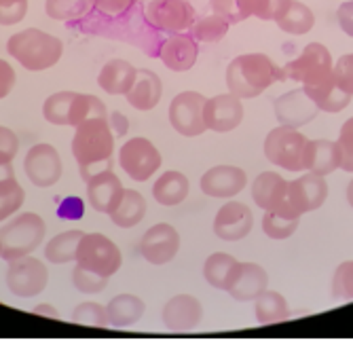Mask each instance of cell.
I'll list each match as a JSON object with an SVG mask.
<instances>
[{
    "label": "cell",
    "mask_w": 353,
    "mask_h": 349,
    "mask_svg": "<svg viewBox=\"0 0 353 349\" xmlns=\"http://www.w3.org/2000/svg\"><path fill=\"white\" fill-rule=\"evenodd\" d=\"M142 13L152 30L168 37L188 32L197 19V11L188 0H148Z\"/></svg>",
    "instance_id": "obj_7"
},
{
    "label": "cell",
    "mask_w": 353,
    "mask_h": 349,
    "mask_svg": "<svg viewBox=\"0 0 353 349\" xmlns=\"http://www.w3.org/2000/svg\"><path fill=\"white\" fill-rule=\"evenodd\" d=\"M32 313H37V315H43V317H49V320H59V311L53 307V305H37V307H32Z\"/></svg>",
    "instance_id": "obj_52"
},
{
    "label": "cell",
    "mask_w": 353,
    "mask_h": 349,
    "mask_svg": "<svg viewBox=\"0 0 353 349\" xmlns=\"http://www.w3.org/2000/svg\"><path fill=\"white\" fill-rule=\"evenodd\" d=\"M72 286L83 295H100L102 290H106L108 277L98 275V273H93L89 269L77 265L74 271H72Z\"/></svg>",
    "instance_id": "obj_42"
},
{
    "label": "cell",
    "mask_w": 353,
    "mask_h": 349,
    "mask_svg": "<svg viewBox=\"0 0 353 349\" xmlns=\"http://www.w3.org/2000/svg\"><path fill=\"white\" fill-rule=\"evenodd\" d=\"M28 0H0V26H17L28 15Z\"/></svg>",
    "instance_id": "obj_47"
},
{
    "label": "cell",
    "mask_w": 353,
    "mask_h": 349,
    "mask_svg": "<svg viewBox=\"0 0 353 349\" xmlns=\"http://www.w3.org/2000/svg\"><path fill=\"white\" fill-rule=\"evenodd\" d=\"M7 288L17 299H34L45 292L49 283V269L41 259L21 257L17 261H11L7 267Z\"/></svg>",
    "instance_id": "obj_11"
},
{
    "label": "cell",
    "mask_w": 353,
    "mask_h": 349,
    "mask_svg": "<svg viewBox=\"0 0 353 349\" xmlns=\"http://www.w3.org/2000/svg\"><path fill=\"white\" fill-rule=\"evenodd\" d=\"M241 269V263L227 252H214L203 263V277L216 290L227 292L231 283L235 281L237 273Z\"/></svg>",
    "instance_id": "obj_28"
},
{
    "label": "cell",
    "mask_w": 353,
    "mask_h": 349,
    "mask_svg": "<svg viewBox=\"0 0 353 349\" xmlns=\"http://www.w3.org/2000/svg\"><path fill=\"white\" fill-rule=\"evenodd\" d=\"M188 190H190V182L182 172L176 170H168L159 176L152 184V199L159 206H165V208H174L180 206L186 197H188Z\"/></svg>",
    "instance_id": "obj_30"
},
{
    "label": "cell",
    "mask_w": 353,
    "mask_h": 349,
    "mask_svg": "<svg viewBox=\"0 0 353 349\" xmlns=\"http://www.w3.org/2000/svg\"><path fill=\"white\" fill-rule=\"evenodd\" d=\"M332 77H334L336 85H339L345 93L353 95V51L341 55V57L334 61V66H332Z\"/></svg>",
    "instance_id": "obj_45"
},
{
    "label": "cell",
    "mask_w": 353,
    "mask_h": 349,
    "mask_svg": "<svg viewBox=\"0 0 353 349\" xmlns=\"http://www.w3.org/2000/svg\"><path fill=\"white\" fill-rule=\"evenodd\" d=\"M136 77L138 68L134 63L127 59H110L104 63L98 74V85L108 95H127L136 83Z\"/></svg>",
    "instance_id": "obj_26"
},
{
    "label": "cell",
    "mask_w": 353,
    "mask_h": 349,
    "mask_svg": "<svg viewBox=\"0 0 353 349\" xmlns=\"http://www.w3.org/2000/svg\"><path fill=\"white\" fill-rule=\"evenodd\" d=\"M19 152V138L13 130L0 125V163H13Z\"/></svg>",
    "instance_id": "obj_48"
},
{
    "label": "cell",
    "mask_w": 353,
    "mask_h": 349,
    "mask_svg": "<svg viewBox=\"0 0 353 349\" xmlns=\"http://www.w3.org/2000/svg\"><path fill=\"white\" fill-rule=\"evenodd\" d=\"M178 250H180V233L176 227L168 225V222L152 225L140 239L142 259L154 267L172 263L176 259Z\"/></svg>",
    "instance_id": "obj_14"
},
{
    "label": "cell",
    "mask_w": 353,
    "mask_h": 349,
    "mask_svg": "<svg viewBox=\"0 0 353 349\" xmlns=\"http://www.w3.org/2000/svg\"><path fill=\"white\" fill-rule=\"evenodd\" d=\"M47 235V225L43 216L37 212H21L9 218L0 229V241H3V254L0 259L7 263L17 261L21 257H30Z\"/></svg>",
    "instance_id": "obj_5"
},
{
    "label": "cell",
    "mask_w": 353,
    "mask_h": 349,
    "mask_svg": "<svg viewBox=\"0 0 353 349\" xmlns=\"http://www.w3.org/2000/svg\"><path fill=\"white\" fill-rule=\"evenodd\" d=\"M119 166L132 180L146 182L161 170L163 157L148 138L136 136L119 148Z\"/></svg>",
    "instance_id": "obj_10"
},
{
    "label": "cell",
    "mask_w": 353,
    "mask_h": 349,
    "mask_svg": "<svg viewBox=\"0 0 353 349\" xmlns=\"http://www.w3.org/2000/svg\"><path fill=\"white\" fill-rule=\"evenodd\" d=\"M305 170L328 176L341 170V148L339 142L332 140H309L305 152Z\"/></svg>",
    "instance_id": "obj_27"
},
{
    "label": "cell",
    "mask_w": 353,
    "mask_h": 349,
    "mask_svg": "<svg viewBox=\"0 0 353 349\" xmlns=\"http://www.w3.org/2000/svg\"><path fill=\"white\" fill-rule=\"evenodd\" d=\"M336 21L345 34L353 39V0H345L336 9Z\"/></svg>",
    "instance_id": "obj_50"
},
{
    "label": "cell",
    "mask_w": 353,
    "mask_h": 349,
    "mask_svg": "<svg viewBox=\"0 0 353 349\" xmlns=\"http://www.w3.org/2000/svg\"><path fill=\"white\" fill-rule=\"evenodd\" d=\"M77 265L110 279L123 267V254L110 237L102 233H85L79 241Z\"/></svg>",
    "instance_id": "obj_8"
},
{
    "label": "cell",
    "mask_w": 353,
    "mask_h": 349,
    "mask_svg": "<svg viewBox=\"0 0 353 349\" xmlns=\"http://www.w3.org/2000/svg\"><path fill=\"white\" fill-rule=\"evenodd\" d=\"M208 98L199 91H180L174 95L170 102V123L174 132H178L184 138H197L208 132L205 119H203V108H205Z\"/></svg>",
    "instance_id": "obj_12"
},
{
    "label": "cell",
    "mask_w": 353,
    "mask_h": 349,
    "mask_svg": "<svg viewBox=\"0 0 353 349\" xmlns=\"http://www.w3.org/2000/svg\"><path fill=\"white\" fill-rule=\"evenodd\" d=\"M125 98H127V104H130L132 108H136V110H140V112L152 110L163 98L161 77H159L157 72H152V70L140 68L134 87L130 89V93H127Z\"/></svg>",
    "instance_id": "obj_25"
},
{
    "label": "cell",
    "mask_w": 353,
    "mask_h": 349,
    "mask_svg": "<svg viewBox=\"0 0 353 349\" xmlns=\"http://www.w3.org/2000/svg\"><path fill=\"white\" fill-rule=\"evenodd\" d=\"M23 172L26 178L34 184L37 188H51L61 178V157L55 146L41 142L34 144L23 159Z\"/></svg>",
    "instance_id": "obj_13"
},
{
    "label": "cell",
    "mask_w": 353,
    "mask_h": 349,
    "mask_svg": "<svg viewBox=\"0 0 353 349\" xmlns=\"http://www.w3.org/2000/svg\"><path fill=\"white\" fill-rule=\"evenodd\" d=\"M140 0H91V9L104 17H121L138 7Z\"/></svg>",
    "instance_id": "obj_46"
},
{
    "label": "cell",
    "mask_w": 353,
    "mask_h": 349,
    "mask_svg": "<svg viewBox=\"0 0 353 349\" xmlns=\"http://www.w3.org/2000/svg\"><path fill=\"white\" fill-rule=\"evenodd\" d=\"M43 117L51 125L77 127L93 117H108V110L100 98L79 91H57L45 100Z\"/></svg>",
    "instance_id": "obj_4"
},
{
    "label": "cell",
    "mask_w": 353,
    "mask_h": 349,
    "mask_svg": "<svg viewBox=\"0 0 353 349\" xmlns=\"http://www.w3.org/2000/svg\"><path fill=\"white\" fill-rule=\"evenodd\" d=\"M277 28L285 34H292V37H303L309 34L315 26V15L313 11L305 5L299 3V0H290L288 7L283 9V13L275 19Z\"/></svg>",
    "instance_id": "obj_35"
},
{
    "label": "cell",
    "mask_w": 353,
    "mask_h": 349,
    "mask_svg": "<svg viewBox=\"0 0 353 349\" xmlns=\"http://www.w3.org/2000/svg\"><path fill=\"white\" fill-rule=\"evenodd\" d=\"M305 93L313 100V104L319 108V112H330V114H336L341 110H345L349 104H351V98L353 95L345 93L334 77H330L328 81L319 83V85H313V87H303Z\"/></svg>",
    "instance_id": "obj_32"
},
{
    "label": "cell",
    "mask_w": 353,
    "mask_h": 349,
    "mask_svg": "<svg viewBox=\"0 0 353 349\" xmlns=\"http://www.w3.org/2000/svg\"><path fill=\"white\" fill-rule=\"evenodd\" d=\"M229 30H231V23L227 19L212 13V15L197 17L188 32L197 43H220L229 34Z\"/></svg>",
    "instance_id": "obj_38"
},
{
    "label": "cell",
    "mask_w": 353,
    "mask_h": 349,
    "mask_svg": "<svg viewBox=\"0 0 353 349\" xmlns=\"http://www.w3.org/2000/svg\"><path fill=\"white\" fill-rule=\"evenodd\" d=\"M161 320L172 332H190L203 320V305L192 295H176L163 305Z\"/></svg>",
    "instance_id": "obj_20"
},
{
    "label": "cell",
    "mask_w": 353,
    "mask_h": 349,
    "mask_svg": "<svg viewBox=\"0 0 353 349\" xmlns=\"http://www.w3.org/2000/svg\"><path fill=\"white\" fill-rule=\"evenodd\" d=\"M290 0H237V9L241 19L256 17L263 21H275Z\"/></svg>",
    "instance_id": "obj_40"
},
{
    "label": "cell",
    "mask_w": 353,
    "mask_h": 349,
    "mask_svg": "<svg viewBox=\"0 0 353 349\" xmlns=\"http://www.w3.org/2000/svg\"><path fill=\"white\" fill-rule=\"evenodd\" d=\"M243 102L229 93H220L214 98H208L205 108H203V119L208 132L214 134H229L235 132L243 121Z\"/></svg>",
    "instance_id": "obj_15"
},
{
    "label": "cell",
    "mask_w": 353,
    "mask_h": 349,
    "mask_svg": "<svg viewBox=\"0 0 353 349\" xmlns=\"http://www.w3.org/2000/svg\"><path fill=\"white\" fill-rule=\"evenodd\" d=\"M332 66L334 59L328 47L322 43H309L296 59L285 63L283 72L285 81H299L303 87H313L332 77Z\"/></svg>",
    "instance_id": "obj_9"
},
{
    "label": "cell",
    "mask_w": 353,
    "mask_h": 349,
    "mask_svg": "<svg viewBox=\"0 0 353 349\" xmlns=\"http://www.w3.org/2000/svg\"><path fill=\"white\" fill-rule=\"evenodd\" d=\"M108 123H110V130H112L114 138H123L127 132H130V119L119 110H112L108 114Z\"/></svg>",
    "instance_id": "obj_51"
},
{
    "label": "cell",
    "mask_w": 353,
    "mask_h": 349,
    "mask_svg": "<svg viewBox=\"0 0 353 349\" xmlns=\"http://www.w3.org/2000/svg\"><path fill=\"white\" fill-rule=\"evenodd\" d=\"M336 142L341 148V170L353 174V117L343 123Z\"/></svg>",
    "instance_id": "obj_44"
},
{
    "label": "cell",
    "mask_w": 353,
    "mask_h": 349,
    "mask_svg": "<svg viewBox=\"0 0 353 349\" xmlns=\"http://www.w3.org/2000/svg\"><path fill=\"white\" fill-rule=\"evenodd\" d=\"M0 254H3V241H0Z\"/></svg>",
    "instance_id": "obj_54"
},
{
    "label": "cell",
    "mask_w": 353,
    "mask_h": 349,
    "mask_svg": "<svg viewBox=\"0 0 353 349\" xmlns=\"http://www.w3.org/2000/svg\"><path fill=\"white\" fill-rule=\"evenodd\" d=\"M106 311H108L110 326L119 328V330H125V328L136 326L142 320L146 305L136 295H117V297H112L108 301Z\"/></svg>",
    "instance_id": "obj_29"
},
{
    "label": "cell",
    "mask_w": 353,
    "mask_h": 349,
    "mask_svg": "<svg viewBox=\"0 0 353 349\" xmlns=\"http://www.w3.org/2000/svg\"><path fill=\"white\" fill-rule=\"evenodd\" d=\"M301 225V214L290 208V203H283L275 210H267L263 216V231L269 239H288L296 233Z\"/></svg>",
    "instance_id": "obj_33"
},
{
    "label": "cell",
    "mask_w": 353,
    "mask_h": 349,
    "mask_svg": "<svg viewBox=\"0 0 353 349\" xmlns=\"http://www.w3.org/2000/svg\"><path fill=\"white\" fill-rule=\"evenodd\" d=\"M273 110H275L279 125L296 127V130L311 123L319 114V108L313 104V100L305 93L303 87L285 91L283 95H279V98L273 102Z\"/></svg>",
    "instance_id": "obj_21"
},
{
    "label": "cell",
    "mask_w": 353,
    "mask_h": 349,
    "mask_svg": "<svg viewBox=\"0 0 353 349\" xmlns=\"http://www.w3.org/2000/svg\"><path fill=\"white\" fill-rule=\"evenodd\" d=\"M288 182L277 172H263L252 182V199L263 212L275 210L288 201Z\"/></svg>",
    "instance_id": "obj_24"
},
{
    "label": "cell",
    "mask_w": 353,
    "mask_h": 349,
    "mask_svg": "<svg viewBox=\"0 0 353 349\" xmlns=\"http://www.w3.org/2000/svg\"><path fill=\"white\" fill-rule=\"evenodd\" d=\"M252 227H254L252 210L235 199H229L214 216V233L222 241H239L252 233Z\"/></svg>",
    "instance_id": "obj_18"
},
{
    "label": "cell",
    "mask_w": 353,
    "mask_h": 349,
    "mask_svg": "<svg viewBox=\"0 0 353 349\" xmlns=\"http://www.w3.org/2000/svg\"><path fill=\"white\" fill-rule=\"evenodd\" d=\"M72 322L89 328H110L108 311L100 303H81L72 311Z\"/></svg>",
    "instance_id": "obj_41"
},
{
    "label": "cell",
    "mask_w": 353,
    "mask_h": 349,
    "mask_svg": "<svg viewBox=\"0 0 353 349\" xmlns=\"http://www.w3.org/2000/svg\"><path fill=\"white\" fill-rule=\"evenodd\" d=\"M245 184L248 174L237 166H214L199 180L201 193L212 199H233L245 188Z\"/></svg>",
    "instance_id": "obj_17"
},
{
    "label": "cell",
    "mask_w": 353,
    "mask_h": 349,
    "mask_svg": "<svg viewBox=\"0 0 353 349\" xmlns=\"http://www.w3.org/2000/svg\"><path fill=\"white\" fill-rule=\"evenodd\" d=\"M254 315H256V322L261 326H271V324L285 322L288 317H290V307H288V301L283 295L267 288L259 299H256Z\"/></svg>",
    "instance_id": "obj_36"
},
{
    "label": "cell",
    "mask_w": 353,
    "mask_h": 349,
    "mask_svg": "<svg viewBox=\"0 0 353 349\" xmlns=\"http://www.w3.org/2000/svg\"><path fill=\"white\" fill-rule=\"evenodd\" d=\"M72 157L81 168V176L87 182L93 174H98L112 163L114 154V134L110 130L108 117H93L74 127Z\"/></svg>",
    "instance_id": "obj_1"
},
{
    "label": "cell",
    "mask_w": 353,
    "mask_h": 349,
    "mask_svg": "<svg viewBox=\"0 0 353 349\" xmlns=\"http://www.w3.org/2000/svg\"><path fill=\"white\" fill-rule=\"evenodd\" d=\"M309 138L296 127L279 125L265 138V157L285 172H305V152Z\"/></svg>",
    "instance_id": "obj_6"
},
{
    "label": "cell",
    "mask_w": 353,
    "mask_h": 349,
    "mask_svg": "<svg viewBox=\"0 0 353 349\" xmlns=\"http://www.w3.org/2000/svg\"><path fill=\"white\" fill-rule=\"evenodd\" d=\"M277 81H285L283 68L265 53H243L227 66V87L239 100H254Z\"/></svg>",
    "instance_id": "obj_2"
},
{
    "label": "cell",
    "mask_w": 353,
    "mask_h": 349,
    "mask_svg": "<svg viewBox=\"0 0 353 349\" xmlns=\"http://www.w3.org/2000/svg\"><path fill=\"white\" fill-rule=\"evenodd\" d=\"M269 288V273L259 263H241V269L227 290L237 303L256 301Z\"/></svg>",
    "instance_id": "obj_23"
},
{
    "label": "cell",
    "mask_w": 353,
    "mask_h": 349,
    "mask_svg": "<svg viewBox=\"0 0 353 349\" xmlns=\"http://www.w3.org/2000/svg\"><path fill=\"white\" fill-rule=\"evenodd\" d=\"M15 81H17V74H15V68L7 59L0 57V100L7 98V95L13 91L15 87Z\"/></svg>",
    "instance_id": "obj_49"
},
{
    "label": "cell",
    "mask_w": 353,
    "mask_h": 349,
    "mask_svg": "<svg viewBox=\"0 0 353 349\" xmlns=\"http://www.w3.org/2000/svg\"><path fill=\"white\" fill-rule=\"evenodd\" d=\"M157 57H161L165 68H170L172 72H186L199 59V43L190 37V32L172 34L161 43Z\"/></svg>",
    "instance_id": "obj_22"
},
{
    "label": "cell",
    "mask_w": 353,
    "mask_h": 349,
    "mask_svg": "<svg viewBox=\"0 0 353 349\" xmlns=\"http://www.w3.org/2000/svg\"><path fill=\"white\" fill-rule=\"evenodd\" d=\"M91 11V0H47L45 13L55 21H81Z\"/></svg>",
    "instance_id": "obj_39"
},
{
    "label": "cell",
    "mask_w": 353,
    "mask_h": 349,
    "mask_svg": "<svg viewBox=\"0 0 353 349\" xmlns=\"http://www.w3.org/2000/svg\"><path fill=\"white\" fill-rule=\"evenodd\" d=\"M7 53L30 72L53 68L63 55V43L39 28L15 32L7 41Z\"/></svg>",
    "instance_id": "obj_3"
},
{
    "label": "cell",
    "mask_w": 353,
    "mask_h": 349,
    "mask_svg": "<svg viewBox=\"0 0 353 349\" xmlns=\"http://www.w3.org/2000/svg\"><path fill=\"white\" fill-rule=\"evenodd\" d=\"M23 186L15 178L13 163H0V222L15 216L23 206Z\"/></svg>",
    "instance_id": "obj_31"
},
{
    "label": "cell",
    "mask_w": 353,
    "mask_h": 349,
    "mask_svg": "<svg viewBox=\"0 0 353 349\" xmlns=\"http://www.w3.org/2000/svg\"><path fill=\"white\" fill-rule=\"evenodd\" d=\"M332 297L336 301H353V261H345L332 275Z\"/></svg>",
    "instance_id": "obj_43"
},
{
    "label": "cell",
    "mask_w": 353,
    "mask_h": 349,
    "mask_svg": "<svg viewBox=\"0 0 353 349\" xmlns=\"http://www.w3.org/2000/svg\"><path fill=\"white\" fill-rule=\"evenodd\" d=\"M326 199H328L326 176L307 172L301 178L288 182V203L301 216L319 210L326 203Z\"/></svg>",
    "instance_id": "obj_16"
},
{
    "label": "cell",
    "mask_w": 353,
    "mask_h": 349,
    "mask_svg": "<svg viewBox=\"0 0 353 349\" xmlns=\"http://www.w3.org/2000/svg\"><path fill=\"white\" fill-rule=\"evenodd\" d=\"M347 203H349V206L353 208V180H351V182L347 184Z\"/></svg>",
    "instance_id": "obj_53"
},
{
    "label": "cell",
    "mask_w": 353,
    "mask_h": 349,
    "mask_svg": "<svg viewBox=\"0 0 353 349\" xmlns=\"http://www.w3.org/2000/svg\"><path fill=\"white\" fill-rule=\"evenodd\" d=\"M85 235V231L79 229H68L63 233H57L55 237H51L45 246V259L51 265H66L77 261V250H79V241Z\"/></svg>",
    "instance_id": "obj_37"
},
{
    "label": "cell",
    "mask_w": 353,
    "mask_h": 349,
    "mask_svg": "<svg viewBox=\"0 0 353 349\" xmlns=\"http://www.w3.org/2000/svg\"><path fill=\"white\" fill-rule=\"evenodd\" d=\"M144 216H146V199H144V195L140 193V190L125 188L119 206L110 214V220L119 229H134L144 220Z\"/></svg>",
    "instance_id": "obj_34"
},
{
    "label": "cell",
    "mask_w": 353,
    "mask_h": 349,
    "mask_svg": "<svg viewBox=\"0 0 353 349\" xmlns=\"http://www.w3.org/2000/svg\"><path fill=\"white\" fill-rule=\"evenodd\" d=\"M123 190L125 186L121 178L110 168H106L87 180V203L93 212L110 216L123 197Z\"/></svg>",
    "instance_id": "obj_19"
}]
</instances>
